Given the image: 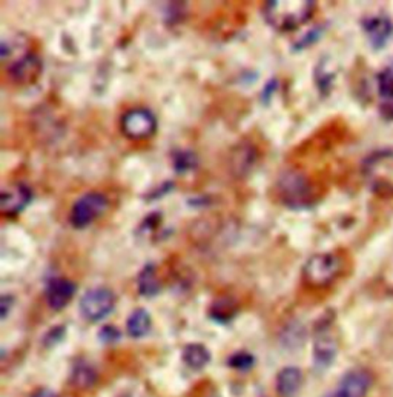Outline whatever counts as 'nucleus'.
Segmentation results:
<instances>
[{"mask_svg": "<svg viewBox=\"0 0 393 397\" xmlns=\"http://www.w3.org/2000/svg\"><path fill=\"white\" fill-rule=\"evenodd\" d=\"M314 10L315 2L310 0H274L266 4L263 14L276 31H292L306 23Z\"/></svg>", "mask_w": 393, "mask_h": 397, "instance_id": "f257e3e1", "label": "nucleus"}, {"mask_svg": "<svg viewBox=\"0 0 393 397\" xmlns=\"http://www.w3.org/2000/svg\"><path fill=\"white\" fill-rule=\"evenodd\" d=\"M211 352L201 343H189L183 350V362L192 369H201L209 364Z\"/></svg>", "mask_w": 393, "mask_h": 397, "instance_id": "2eb2a0df", "label": "nucleus"}, {"mask_svg": "<svg viewBox=\"0 0 393 397\" xmlns=\"http://www.w3.org/2000/svg\"><path fill=\"white\" fill-rule=\"evenodd\" d=\"M8 74L14 84L30 85L34 84L42 74V60L34 52H26L22 57L11 62L10 67H6Z\"/></svg>", "mask_w": 393, "mask_h": 397, "instance_id": "9d476101", "label": "nucleus"}, {"mask_svg": "<svg viewBox=\"0 0 393 397\" xmlns=\"http://www.w3.org/2000/svg\"><path fill=\"white\" fill-rule=\"evenodd\" d=\"M211 316L218 322L230 321L232 317L235 316L234 304H232L230 301H226V299H221V301L213 304L212 310H211Z\"/></svg>", "mask_w": 393, "mask_h": 397, "instance_id": "412c9836", "label": "nucleus"}, {"mask_svg": "<svg viewBox=\"0 0 393 397\" xmlns=\"http://www.w3.org/2000/svg\"><path fill=\"white\" fill-rule=\"evenodd\" d=\"M363 30L373 48H382L393 34V23L386 16H372L363 21Z\"/></svg>", "mask_w": 393, "mask_h": 397, "instance_id": "ddd939ff", "label": "nucleus"}, {"mask_svg": "<svg viewBox=\"0 0 393 397\" xmlns=\"http://www.w3.org/2000/svg\"><path fill=\"white\" fill-rule=\"evenodd\" d=\"M276 192L286 207L292 209L307 208L314 204V188L305 174L300 171H286L276 182Z\"/></svg>", "mask_w": 393, "mask_h": 397, "instance_id": "7ed1b4c3", "label": "nucleus"}, {"mask_svg": "<svg viewBox=\"0 0 393 397\" xmlns=\"http://www.w3.org/2000/svg\"><path fill=\"white\" fill-rule=\"evenodd\" d=\"M0 306H2V319L10 313V308L13 306V297L11 296H4L2 301H0Z\"/></svg>", "mask_w": 393, "mask_h": 397, "instance_id": "bb28decb", "label": "nucleus"}, {"mask_svg": "<svg viewBox=\"0 0 393 397\" xmlns=\"http://www.w3.org/2000/svg\"><path fill=\"white\" fill-rule=\"evenodd\" d=\"M303 385V373L297 367H286L276 376V393L280 397L297 396Z\"/></svg>", "mask_w": 393, "mask_h": 397, "instance_id": "4468645a", "label": "nucleus"}, {"mask_svg": "<svg viewBox=\"0 0 393 397\" xmlns=\"http://www.w3.org/2000/svg\"><path fill=\"white\" fill-rule=\"evenodd\" d=\"M343 271V259L334 253H321L307 259L303 267V279L312 288H324L338 279Z\"/></svg>", "mask_w": 393, "mask_h": 397, "instance_id": "20e7f679", "label": "nucleus"}, {"mask_svg": "<svg viewBox=\"0 0 393 397\" xmlns=\"http://www.w3.org/2000/svg\"><path fill=\"white\" fill-rule=\"evenodd\" d=\"M76 294V285L73 282L64 279V277H56L51 279L47 287V302L51 310L59 311L71 302V299Z\"/></svg>", "mask_w": 393, "mask_h": 397, "instance_id": "f8f14e48", "label": "nucleus"}, {"mask_svg": "<svg viewBox=\"0 0 393 397\" xmlns=\"http://www.w3.org/2000/svg\"><path fill=\"white\" fill-rule=\"evenodd\" d=\"M378 90L384 99H392L393 97V68L384 69L378 76Z\"/></svg>", "mask_w": 393, "mask_h": 397, "instance_id": "4be33fe9", "label": "nucleus"}, {"mask_svg": "<svg viewBox=\"0 0 393 397\" xmlns=\"http://www.w3.org/2000/svg\"><path fill=\"white\" fill-rule=\"evenodd\" d=\"M363 176L369 188L384 197H393V151L372 153L364 159Z\"/></svg>", "mask_w": 393, "mask_h": 397, "instance_id": "f03ea898", "label": "nucleus"}, {"mask_svg": "<svg viewBox=\"0 0 393 397\" xmlns=\"http://www.w3.org/2000/svg\"><path fill=\"white\" fill-rule=\"evenodd\" d=\"M254 365V357L249 355V352H237V355L230 356L229 359V367L238 369V372H246V369L252 368Z\"/></svg>", "mask_w": 393, "mask_h": 397, "instance_id": "5701e85b", "label": "nucleus"}, {"mask_svg": "<svg viewBox=\"0 0 393 397\" xmlns=\"http://www.w3.org/2000/svg\"><path fill=\"white\" fill-rule=\"evenodd\" d=\"M380 114L386 120H393V97H392V99H384L381 102Z\"/></svg>", "mask_w": 393, "mask_h": 397, "instance_id": "393cba45", "label": "nucleus"}, {"mask_svg": "<svg viewBox=\"0 0 393 397\" xmlns=\"http://www.w3.org/2000/svg\"><path fill=\"white\" fill-rule=\"evenodd\" d=\"M151 316L146 310L139 308V310L134 311L127 322V331L131 338L140 339L143 336H146L151 330Z\"/></svg>", "mask_w": 393, "mask_h": 397, "instance_id": "dca6fc26", "label": "nucleus"}, {"mask_svg": "<svg viewBox=\"0 0 393 397\" xmlns=\"http://www.w3.org/2000/svg\"><path fill=\"white\" fill-rule=\"evenodd\" d=\"M115 306V296L108 288H93L80 299V313L89 322H98L110 316Z\"/></svg>", "mask_w": 393, "mask_h": 397, "instance_id": "39448f33", "label": "nucleus"}, {"mask_svg": "<svg viewBox=\"0 0 393 397\" xmlns=\"http://www.w3.org/2000/svg\"><path fill=\"white\" fill-rule=\"evenodd\" d=\"M332 82H334V74L326 71L323 62H321V64L317 68V84H318V88H319L321 91H329V88H330V85H332Z\"/></svg>", "mask_w": 393, "mask_h": 397, "instance_id": "b1692460", "label": "nucleus"}, {"mask_svg": "<svg viewBox=\"0 0 393 397\" xmlns=\"http://www.w3.org/2000/svg\"><path fill=\"white\" fill-rule=\"evenodd\" d=\"M33 199L31 190L23 183H13L0 192V211L4 216H17L28 207Z\"/></svg>", "mask_w": 393, "mask_h": 397, "instance_id": "9b49d317", "label": "nucleus"}, {"mask_svg": "<svg viewBox=\"0 0 393 397\" xmlns=\"http://www.w3.org/2000/svg\"><path fill=\"white\" fill-rule=\"evenodd\" d=\"M157 120L154 114L145 108H136L124 113L122 117L123 134L132 140L151 137L156 132Z\"/></svg>", "mask_w": 393, "mask_h": 397, "instance_id": "6e6552de", "label": "nucleus"}, {"mask_svg": "<svg viewBox=\"0 0 393 397\" xmlns=\"http://www.w3.org/2000/svg\"><path fill=\"white\" fill-rule=\"evenodd\" d=\"M31 397H59V396L54 391L47 390V388H42V390H37Z\"/></svg>", "mask_w": 393, "mask_h": 397, "instance_id": "cd10ccee", "label": "nucleus"}, {"mask_svg": "<svg viewBox=\"0 0 393 397\" xmlns=\"http://www.w3.org/2000/svg\"><path fill=\"white\" fill-rule=\"evenodd\" d=\"M120 333L119 330H115L114 326H105V328L100 331V339L105 342H114L115 339H119Z\"/></svg>", "mask_w": 393, "mask_h": 397, "instance_id": "a878e982", "label": "nucleus"}, {"mask_svg": "<svg viewBox=\"0 0 393 397\" xmlns=\"http://www.w3.org/2000/svg\"><path fill=\"white\" fill-rule=\"evenodd\" d=\"M338 355V340L332 333V323L323 322L317 330L314 342V360L318 368H327L334 364Z\"/></svg>", "mask_w": 393, "mask_h": 397, "instance_id": "1a4fd4ad", "label": "nucleus"}, {"mask_svg": "<svg viewBox=\"0 0 393 397\" xmlns=\"http://www.w3.org/2000/svg\"><path fill=\"white\" fill-rule=\"evenodd\" d=\"M375 382L373 373L365 368L347 372L339 381L336 390L330 397H368Z\"/></svg>", "mask_w": 393, "mask_h": 397, "instance_id": "0eeeda50", "label": "nucleus"}, {"mask_svg": "<svg viewBox=\"0 0 393 397\" xmlns=\"http://www.w3.org/2000/svg\"><path fill=\"white\" fill-rule=\"evenodd\" d=\"M108 208V199L100 192H88L80 197L71 209V225L76 228H86L105 213Z\"/></svg>", "mask_w": 393, "mask_h": 397, "instance_id": "423d86ee", "label": "nucleus"}, {"mask_svg": "<svg viewBox=\"0 0 393 397\" xmlns=\"http://www.w3.org/2000/svg\"><path fill=\"white\" fill-rule=\"evenodd\" d=\"M174 161V168L178 173H186L194 170L199 161H196V156L191 151H175L172 154Z\"/></svg>", "mask_w": 393, "mask_h": 397, "instance_id": "aec40b11", "label": "nucleus"}, {"mask_svg": "<svg viewBox=\"0 0 393 397\" xmlns=\"http://www.w3.org/2000/svg\"><path fill=\"white\" fill-rule=\"evenodd\" d=\"M73 381L77 386H91L95 382V372L85 362H78L73 369Z\"/></svg>", "mask_w": 393, "mask_h": 397, "instance_id": "6ab92c4d", "label": "nucleus"}, {"mask_svg": "<svg viewBox=\"0 0 393 397\" xmlns=\"http://www.w3.org/2000/svg\"><path fill=\"white\" fill-rule=\"evenodd\" d=\"M137 285L140 294H143L145 297H153L158 293L160 282L157 279L154 265H146V267L143 268V271L139 275Z\"/></svg>", "mask_w": 393, "mask_h": 397, "instance_id": "a211bd4d", "label": "nucleus"}, {"mask_svg": "<svg viewBox=\"0 0 393 397\" xmlns=\"http://www.w3.org/2000/svg\"><path fill=\"white\" fill-rule=\"evenodd\" d=\"M26 52H28L26 51V39L20 34H11L10 38H5L2 40V45H0V57L4 62L8 59L14 62L16 59L26 54Z\"/></svg>", "mask_w": 393, "mask_h": 397, "instance_id": "f3484780", "label": "nucleus"}]
</instances>
